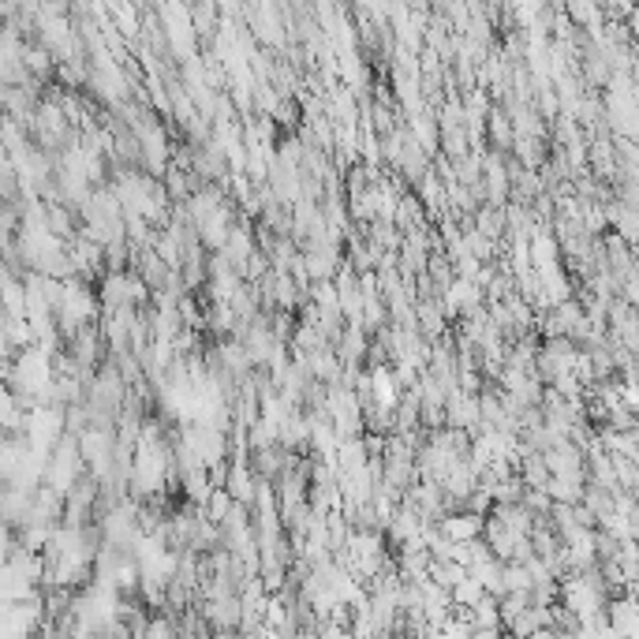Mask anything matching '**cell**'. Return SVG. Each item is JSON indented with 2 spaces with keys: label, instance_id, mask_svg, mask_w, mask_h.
Here are the masks:
<instances>
[{
  "label": "cell",
  "instance_id": "6da1fadb",
  "mask_svg": "<svg viewBox=\"0 0 639 639\" xmlns=\"http://www.w3.org/2000/svg\"><path fill=\"white\" fill-rule=\"evenodd\" d=\"M157 23H162V30L169 37V49L176 57H183V64L194 60V37H198V30H194V19H191V8L165 5V8H157Z\"/></svg>",
  "mask_w": 639,
  "mask_h": 639
},
{
  "label": "cell",
  "instance_id": "7a4b0ae2",
  "mask_svg": "<svg viewBox=\"0 0 639 639\" xmlns=\"http://www.w3.org/2000/svg\"><path fill=\"white\" fill-rule=\"evenodd\" d=\"M437 528H442V535H445L449 542H478V539H483V531H487V516L460 508V512L445 516V520L437 524Z\"/></svg>",
  "mask_w": 639,
  "mask_h": 639
},
{
  "label": "cell",
  "instance_id": "3957f363",
  "mask_svg": "<svg viewBox=\"0 0 639 639\" xmlns=\"http://www.w3.org/2000/svg\"><path fill=\"white\" fill-rule=\"evenodd\" d=\"M606 617H610V628H613L621 639H639V602H635V598H628V594L621 591L617 598H610Z\"/></svg>",
  "mask_w": 639,
  "mask_h": 639
},
{
  "label": "cell",
  "instance_id": "277c9868",
  "mask_svg": "<svg viewBox=\"0 0 639 639\" xmlns=\"http://www.w3.org/2000/svg\"><path fill=\"white\" fill-rule=\"evenodd\" d=\"M225 490L232 494V501L236 505H255V494H258V475H255V467H247V464H232V471H228V478H225Z\"/></svg>",
  "mask_w": 639,
  "mask_h": 639
},
{
  "label": "cell",
  "instance_id": "5b68a950",
  "mask_svg": "<svg viewBox=\"0 0 639 639\" xmlns=\"http://www.w3.org/2000/svg\"><path fill=\"white\" fill-rule=\"evenodd\" d=\"M367 326H348L344 330V340H340V363L344 367H359V355L367 351V333H363Z\"/></svg>",
  "mask_w": 639,
  "mask_h": 639
},
{
  "label": "cell",
  "instance_id": "8992f818",
  "mask_svg": "<svg viewBox=\"0 0 639 639\" xmlns=\"http://www.w3.org/2000/svg\"><path fill=\"white\" fill-rule=\"evenodd\" d=\"M467 576H471V572H467L464 565H456V561H434V565H430V580L442 587V591H449V594H453Z\"/></svg>",
  "mask_w": 639,
  "mask_h": 639
},
{
  "label": "cell",
  "instance_id": "52a82bcc",
  "mask_svg": "<svg viewBox=\"0 0 639 639\" xmlns=\"http://www.w3.org/2000/svg\"><path fill=\"white\" fill-rule=\"evenodd\" d=\"M471 628H475V632H478V628H505V621H501V598L487 594L483 602L471 610Z\"/></svg>",
  "mask_w": 639,
  "mask_h": 639
},
{
  "label": "cell",
  "instance_id": "ba28073f",
  "mask_svg": "<svg viewBox=\"0 0 639 639\" xmlns=\"http://www.w3.org/2000/svg\"><path fill=\"white\" fill-rule=\"evenodd\" d=\"M487 128H490V139H494L498 150H512L516 146V128H512V116L508 112L494 109L490 120H487Z\"/></svg>",
  "mask_w": 639,
  "mask_h": 639
},
{
  "label": "cell",
  "instance_id": "9c48e42d",
  "mask_svg": "<svg viewBox=\"0 0 639 639\" xmlns=\"http://www.w3.org/2000/svg\"><path fill=\"white\" fill-rule=\"evenodd\" d=\"M535 591V576L528 565L520 561H508L505 565V594H531Z\"/></svg>",
  "mask_w": 639,
  "mask_h": 639
},
{
  "label": "cell",
  "instance_id": "30bf717a",
  "mask_svg": "<svg viewBox=\"0 0 639 639\" xmlns=\"http://www.w3.org/2000/svg\"><path fill=\"white\" fill-rule=\"evenodd\" d=\"M483 598H487V587L478 583L475 576H467V580H464V583L453 591V606H456V610H467V613H471L478 602H483Z\"/></svg>",
  "mask_w": 639,
  "mask_h": 639
},
{
  "label": "cell",
  "instance_id": "8fae6325",
  "mask_svg": "<svg viewBox=\"0 0 639 639\" xmlns=\"http://www.w3.org/2000/svg\"><path fill=\"white\" fill-rule=\"evenodd\" d=\"M531 610V594H505L501 598V621H505V628L516 621V617H524Z\"/></svg>",
  "mask_w": 639,
  "mask_h": 639
},
{
  "label": "cell",
  "instance_id": "7c38bea8",
  "mask_svg": "<svg viewBox=\"0 0 639 639\" xmlns=\"http://www.w3.org/2000/svg\"><path fill=\"white\" fill-rule=\"evenodd\" d=\"M191 19H194V30H198V37H214L217 30V8L214 5H198V8H191Z\"/></svg>",
  "mask_w": 639,
  "mask_h": 639
},
{
  "label": "cell",
  "instance_id": "4fadbf2b",
  "mask_svg": "<svg viewBox=\"0 0 639 639\" xmlns=\"http://www.w3.org/2000/svg\"><path fill=\"white\" fill-rule=\"evenodd\" d=\"M628 30H632V37H635V42H639V8L632 12V19H628Z\"/></svg>",
  "mask_w": 639,
  "mask_h": 639
},
{
  "label": "cell",
  "instance_id": "5bb4252c",
  "mask_svg": "<svg viewBox=\"0 0 639 639\" xmlns=\"http://www.w3.org/2000/svg\"><path fill=\"white\" fill-rule=\"evenodd\" d=\"M624 594H628V598H635V602H639V576H635V580L624 587Z\"/></svg>",
  "mask_w": 639,
  "mask_h": 639
},
{
  "label": "cell",
  "instance_id": "9a60e30c",
  "mask_svg": "<svg viewBox=\"0 0 639 639\" xmlns=\"http://www.w3.org/2000/svg\"><path fill=\"white\" fill-rule=\"evenodd\" d=\"M505 639H512V635H505Z\"/></svg>",
  "mask_w": 639,
  "mask_h": 639
}]
</instances>
